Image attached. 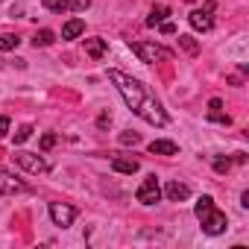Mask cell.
I'll return each mask as SVG.
<instances>
[{"label":"cell","mask_w":249,"mask_h":249,"mask_svg":"<svg viewBox=\"0 0 249 249\" xmlns=\"http://www.w3.org/2000/svg\"><path fill=\"white\" fill-rule=\"evenodd\" d=\"M108 82L117 88V94L123 97V103L129 106V111H135L141 120L150 123V126H167V120H170L167 111L161 108V103L156 100V94H150V88L141 79H135L129 73L111 68L108 71Z\"/></svg>","instance_id":"obj_1"},{"label":"cell","mask_w":249,"mask_h":249,"mask_svg":"<svg viewBox=\"0 0 249 249\" xmlns=\"http://www.w3.org/2000/svg\"><path fill=\"white\" fill-rule=\"evenodd\" d=\"M194 211H196V217H199V223H202V231H205V234H223V231L229 229V217L214 205V199H211V196H199Z\"/></svg>","instance_id":"obj_2"},{"label":"cell","mask_w":249,"mask_h":249,"mask_svg":"<svg viewBox=\"0 0 249 249\" xmlns=\"http://www.w3.org/2000/svg\"><path fill=\"white\" fill-rule=\"evenodd\" d=\"M129 50H132L144 65H156V62L170 59V50H164V47L156 44V41H132V38H129Z\"/></svg>","instance_id":"obj_3"},{"label":"cell","mask_w":249,"mask_h":249,"mask_svg":"<svg viewBox=\"0 0 249 249\" xmlns=\"http://www.w3.org/2000/svg\"><path fill=\"white\" fill-rule=\"evenodd\" d=\"M12 159H15V164H18L21 170H27V173H33V176H41V173H50V164H47V159H41L38 153H27V150H21V153H15Z\"/></svg>","instance_id":"obj_4"},{"label":"cell","mask_w":249,"mask_h":249,"mask_svg":"<svg viewBox=\"0 0 249 249\" xmlns=\"http://www.w3.org/2000/svg\"><path fill=\"white\" fill-rule=\"evenodd\" d=\"M135 199L141 202V205H156L159 199H161V185H159V179H156V173H150L141 185H138V191H135Z\"/></svg>","instance_id":"obj_5"},{"label":"cell","mask_w":249,"mask_h":249,"mask_svg":"<svg viewBox=\"0 0 249 249\" xmlns=\"http://www.w3.org/2000/svg\"><path fill=\"white\" fill-rule=\"evenodd\" d=\"M50 220H53L59 229H68V226H73V220H76V208L68 205V202H50Z\"/></svg>","instance_id":"obj_6"},{"label":"cell","mask_w":249,"mask_h":249,"mask_svg":"<svg viewBox=\"0 0 249 249\" xmlns=\"http://www.w3.org/2000/svg\"><path fill=\"white\" fill-rule=\"evenodd\" d=\"M30 188L18 179V176H12L9 170H3L0 167V196H15V194H27Z\"/></svg>","instance_id":"obj_7"},{"label":"cell","mask_w":249,"mask_h":249,"mask_svg":"<svg viewBox=\"0 0 249 249\" xmlns=\"http://www.w3.org/2000/svg\"><path fill=\"white\" fill-rule=\"evenodd\" d=\"M211 9H214V3H205V9H194V12L188 15V21H191V27H194V30H199V33H208V30L214 27V18H211Z\"/></svg>","instance_id":"obj_8"},{"label":"cell","mask_w":249,"mask_h":249,"mask_svg":"<svg viewBox=\"0 0 249 249\" xmlns=\"http://www.w3.org/2000/svg\"><path fill=\"white\" fill-rule=\"evenodd\" d=\"M161 194H164L170 202H185V199L191 196V188H188L185 182H176V179H173V182H167V185H164V191H161Z\"/></svg>","instance_id":"obj_9"},{"label":"cell","mask_w":249,"mask_h":249,"mask_svg":"<svg viewBox=\"0 0 249 249\" xmlns=\"http://www.w3.org/2000/svg\"><path fill=\"white\" fill-rule=\"evenodd\" d=\"M85 53H88L94 62L106 59V53H108V44H106V38H85Z\"/></svg>","instance_id":"obj_10"},{"label":"cell","mask_w":249,"mask_h":249,"mask_svg":"<svg viewBox=\"0 0 249 249\" xmlns=\"http://www.w3.org/2000/svg\"><path fill=\"white\" fill-rule=\"evenodd\" d=\"M138 159H126V156H117L114 161H111V170L114 173H126V176H132V173H138Z\"/></svg>","instance_id":"obj_11"},{"label":"cell","mask_w":249,"mask_h":249,"mask_svg":"<svg viewBox=\"0 0 249 249\" xmlns=\"http://www.w3.org/2000/svg\"><path fill=\"white\" fill-rule=\"evenodd\" d=\"M82 33H85V21H82V18H71V21L62 27V38H65V41H73V38H79Z\"/></svg>","instance_id":"obj_12"},{"label":"cell","mask_w":249,"mask_h":249,"mask_svg":"<svg viewBox=\"0 0 249 249\" xmlns=\"http://www.w3.org/2000/svg\"><path fill=\"white\" fill-rule=\"evenodd\" d=\"M208 120L214 123H229V114H223V100H208Z\"/></svg>","instance_id":"obj_13"},{"label":"cell","mask_w":249,"mask_h":249,"mask_svg":"<svg viewBox=\"0 0 249 249\" xmlns=\"http://www.w3.org/2000/svg\"><path fill=\"white\" fill-rule=\"evenodd\" d=\"M167 15H170V6H164V3L153 6V12H150V18H147V27H159V24H164Z\"/></svg>","instance_id":"obj_14"},{"label":"cell","mask_w":249,"mask_h":249,"mask_svg":"<svg viewBox=\"0 0 249 249\" xmlns=\"http://www.w3.org/2000/svg\"><path fill=\"white\" fill-rule=\"evenodd\" d=\"M150 153H153V156H176L179 147H176L173 141H153V144H150Z\"/></svg>","instance_id":"obj_15"},{"label":"cell","mask_w":249,"mask_h":249,"mask_svg":"<svg viewBox=\"0 0 249 249\" xmlns=\"http://www.w3.org/2000/svg\"><path fill=\"white\" fill-rule=\"evenodd\" d=\"M53 41H56L53 30H38V33H36V38H33V44H36V47H50Z\"/></svg>","instance_id":"obj_16"},{"label":"cell","mask_w":249,"mask_h":249,"mask_svg":"<svg viewBox=\"0 0 249 249\" xmlns=\"http://www.w3.org/2000/svg\"><path fill=\"white\" fill-rule=\"evenodd\" d=\"M41 6L50 12H68L71 9V0H41Z\"/></svg>","instance_id":"obj_17"},{"label":"cell","mask_w":249,"mask_h":249,"mask_svg":"<svg viewBox=\"0 0 249 249\" xmlns=\"http://www.w3.org/2000/svg\"><path fill=\"white\" fill-rule=\"evenodd\" d=\"M18 44H21V38H18V36H9V33H3V36H0V53L15 50Z\"/></svg>","instance_id":"obj_18"},{"label":"cell","mask_w":249,"mask_h":249,"mask_svg":"<svg viewBox=\"0 0 249 249\" xmlns=\"http://www.w3.org/2000/svg\"><path fill=\"white\" fill-rule=\"evenodd\" d=\"M179 47H182L185 53H191V56H196V53H199V44H196L191 36H179Z\"/></svg>","instance_id":"obj_19"},{"label":"cell","mask_w":249,"mask_h":249,"mask_svg":"<svg viewBox=\"0 0 249 249\" xmlns=\"http://www.w3.org/2000/svg\"><path fill=\"white\" fill-rule=\"evenodd\" d=\"M33 138V126H30V123H24V126L15 132V144H24V141H30Z\"/></svg>","instance_id":"obj_20"},{"label":"cell","mask_w":249,"mask_h":249,"mask_svg":"<svg viewBox=\"0 0 249 249\" xmlns=\"http://www.w3.org/2000/svg\"><path fill=\"white\" fill-rule=\"evenodd\" d=\"M56 144H59V135H53V132H47V135L41 138V144H38V147H41V153H47V150H53Z\"/></svg>","instance_id":"obj_21"},{"label":"cell","mask_w":249,"mask_h":249,"mask_svg":"<svg viewBox=\"0 0 249 249\" xmlns=\"http://www.w3.org/2000/svg\"><path fill=\"white\" fill-rule=\"evenodd\" d=\"M120 144H132L135 147V144H141V135L138 132H123L120 135Z\"/></svg>","instance_id":"obj_22"},{"label":"cell","mask_w":249,"mask_h":249,"mask_svg":"<svg viewBox=\"0 0 249 249\" xmlns=\"http://www.w3.org/2000/svg\"><path fill=\"white\" fill-rule=\"evenodd\" d=\"M229 167H231L229 159H214V170H217V173H229Z\"/></svg>","instance_id":"obj_23"},{"label":"cell","mask_w":249,"mask_h":249,"mask_svg":"<svg viewBox=\"0 0 249 249\" xmlns=\"http://www.w3.org/2000/svg\"><path fill=\"white\" fill-rule=\"evenodd\" d=\"M88 6H91V0H71V9L73 12H85Z\"/></svg>","instance_id":"obj_24"},{"label":"cell","mask_w":249,"mask_h":249,"mask_svg":"<svg viewBox=\"0 0 249 249\" xmlns=\"http://www.w3.org/2000/svg\"><path fill=\"white\" fill-rule=\"evenodd\" d=\"M6 132H9V117H3V114H0V141L6 138Z\"/></svg>","instance_id":"obj_25"},{"label":"cell","mask_w":249,"mask_h":249,"mask_svg":"<svg viewBox=\"0 0 249 249\" xmlns=\"http://www.w3.org/2000/svg\"><path fill=\"white\" fill-rule=\"evenodd\" d=\"M159 27H161V33H164V36H176V27H173L170 21H164V24H159Z\"/></svg>","instance_id":"obj_26"},{"label":"cell","mask_w":249,"mask_h":249,"mask_svg":"<svg viewBox=\"0 0 249 249\" xmlns=\"http://www.w3.org/2000/svg\"><path fill=\"white\" fill-rule=\"evenodd\" d=\"M108 123H111V114H100V117H97V126H100V129H106Z\"/></svg>","instance_id":"obj_27"},{"label":"cell","mask_w":249,"mask_h":249,"mask_svg":"<svg viewBox=\"0 0 249 249\" xmlns=\"http://www.w3.org/2000/svg\"><path fill=\"white\" fill-rule=\"evenodd\" d=\"M240 205H243V208H249V191H243V196H240Z\"/></svg>","instance_id":"obj_28"}]
</instances>
